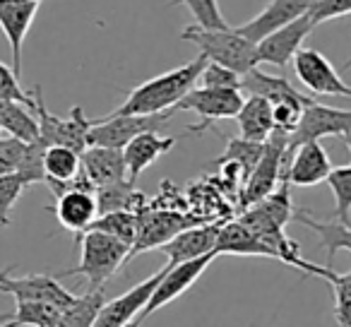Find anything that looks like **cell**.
Instances as JSON below:
<instances>
[{
  "label": "cell",
  "instance_id": "4316f807",
  "mask_svg": "<svg viewBox=\"0 0 351 327\" xmlns=\"http://www.w3.org/2000/svg\"><path fill=\"white\" fill-rule=\"evenodd\" d=\"M94 195H97V207L99 215L104 212H113V210H135L140 212L147 205L145 193L135 191V183L118 181V183H108V186L94 188Z\"/></svg>",
  "mask_w": 351,
  "mask_h": 327
},
{
  "label": "cell",
  "instance_id": "f1b7e54d",
  "mask_svg": "<svg viewBox=\"0 0 351 327\" xmlns=\"http://www.w3.org/2000/svg\"><path fill=\"white\" fill-rule=\"evenodd\" d=\"M104 303H106L104 289H87L82 296H75L60 311L58 327H92Z\"/></svg>",
  "mask_w": 351,
  "mask_h": 327
},
{
  "label": "cell",
  "instance_id": "2e32d148",
  "mask_svg": "<svg viewBox=\"0 0 351 327\" xmlns=\"http://www.w3.org/2000/svg\"><path fill=\"white\" fill-rule=\"evenodd\" d=\"M164 269L166 267L156 269L154 274H149L145 282H140L137 287H132L130 291L121 293V296H116V298H111V301L104 303L92 327H123L125 322L140 317V313L145 311L147 301H149L152 291H154L156 284H159Z\"/></svg>",
  "mask_w": 351,
  "mask_h": 327
},
{
  "label": "cell",
  "instance_id": "52a82bcc",
  "mask_svg": "<svg viewBox=\"0 0 351 327\" xmlns=\"http://www.w3.org/2000/svg\"><path fill=\"white\" fill-rule=\"evenodd\" d=\"M173 108L161 113H149V116H104L92 121L87 135V147L99 145V147H116L123 149L132 137H137L140 132H159L164 125H169V121L173 118Z\"/></svg>",
  "mask_w": 351,
  "mask_h": 327
},
{
  "label": "cell",
  "instance_id": "e575fe53",
  "mask_svg": "<svg viewBox=\"0 0 351 327\" xmlns=\"http://www.w3.org/2000/svg\"><path fill=\"white\" fill-rule=\"evenodd\" d=\"M263 147L265 142H253V140H245V137H229V142H226V149L221 156H217V159H231V161H239L241 167H243V171L250 176V171H253V167L258 164L260 154H263ZM248 181V178H245Z\"/></svg>",
  "mask_w": 351,
  "mask_h": 327
},
{
  "label": "cell",
  "instance_id": "f546056e",
  "mask_svg": "<svg viewBox=\"0 0 351 327\" xmlns=\"http://www.w3.org/2000/svg\"><path fill=\"white\" fill-rule=\"evenodd\" d=\"M60 311L63 308L49 301H15V313L8 320H12L17 327H58Z\"/></svg>",
  "mask_w": 351,
  "mask_h": 327
},
{
  "label": "cell",
  "instance_id": "60d3db41",
  "mask_svg": "<svg viewBox=\"0 0 351 327\" xmlns=\"http://www.w3.org/2000/svg\"><path fill=\"white\" fill-rule=\"evenodd\" d=\"M25 152H27L25 140H17V137H12V135L0 137V176L17 173L22 159H25Z\"/></svg>",
  "mask_w": 351,
  "mask_h": 327
},
{
  "label": "cell",
  "instance_id": "ffe728a7",
  "mask_svg": "<svg viewBox=\"0 0 351 327\" xmlns=\"http://www.w3.org/2000/svg\"><path fill=\"white\" fill-rule=\"evenodd\" d=\"M176 147V137L159 135V132H140L137 137H132L125 147H123V159H125V173L128 181L137 183L142 171L154 164L156 159H161L164 154H169Z\"/></svg>",
  "mask_w": 351,
  "mask_h": 327
},
{
  "label": "cell",
  "instance_id": "1f68e13d",
  "mask_svg": "<svg viewBox=\"0 0 351 327\" xmlns=\"http://www.w3.org/2000/svg\"><path fill=\"white\" fill-rule=\"evenodd\" d=\"M325 183L335 195V219L341 224H351V164L332 167Z\"/></svg>",
  "mask_w": 351,
  "mask_h": 327
},
{
  "label": "cell",
  "instance_id": "30bf717a",
  "mask_svg": "<svg viewBox=\"0 0 351 327\" xmlns=\"http://www.w3.org/2000/svg\"><path fill=\"white\" fill-rule=\"evenodd\" d=\"M193 224H200V219H197V217L181 215V212H176V210H147V207H142L140 226H137V236H135V241H132L128 263H130L132 258H137L140 253L161 248V245L173 239L178 231L188 229V226H193Z\"/></svg>",
  "mask_w": 351,
  "mask_h": 327
},
{
  "label": "cell",
  "instance_id": "8d00e7d4",
  "mask_svg": "<svg viewBox=\"0 0 351 327\" xmlns=\"http://www.w3.org/2000/svg\"><path fill=\"white\" fill-rule=\"evenodd\" d=\"M44 152L46 145H41L39 140L34 142H27V152H25V159H22L20 169L17 173L22 176V181L27 186H34V183H44Z\"/></svg>",
  "mask_w": 351,
  "mask_h": 327
},
{
  "label": "cell",
  "instance_id": "8992f818",
  "mask_svg": "<svg viewBox=\"0 0 351 327\" xmlns=\"http://www.w3.org/2000/svg\"><path fill=\"white\" fill-rule=\"evenodd\" d=\"M243 92L241 89H221V87H193L181 101L176 104V111H193L200 116L197 125H191V135H202L212 123L236 118L239 108L243 106Z\"/></svg>",
  "mask_w": 351,
  "mask_h": 327
},
{
  "label": "cell",
  "instance_id": "8fae6325",
  "mask_svg": "<svg viewBox=\"0 0 351 327\" xmlns=\"http://www.w3.org/2000/svg\"><path fill=\"white\" fill-rule=\"evenodd\" d=\"M293 73H296L298 82L313 94H322V97H349L351 87L341 80V75L335 70V65L315 49H301L291 60Z\"/></svg>",
  "mask_w": 351,
  "mask_h": 327
},
{
  "label": "cell",
  "instance_id": "f6af8a7d",
  "mask_svg": "<svg viewBox=\"0 0 351 327\" xmlns=\"http://www.w3.org/2000/svg\"><path fill=\"white\" fill-rule=\"evenodd\" d=\"M0 327H17V325L12 320H5V322H0Z\"/></svg>",
  "mask_w": 351,
  "mask_h": 327
},
{
  "label": "cell",
  "instance_id": "4dcf8cb0",
  "mask_svg": "<svg viewBox=\"0 0 351 327\" xmlns=\"http://www.w3.org/2000/svg\"><path fill=\"white\" fill-rule=\"evenodd\" d=\"M137 226H140V212L135 210H113V212H104L97 219L92 221L89 229L104 231L108 236H116L123 243H128L132 248V241L137 236Z\"/></svg>",
  "mask_w": 351,
  "mask_h": 327
},
{
  "label": "cell",
  "instance_id": "836d02e7",
  "mask_svg": "<svg viewBox=\"0 0 351 327\" xmlns=\"http://www.w3.org/2000/svg\"><path fill=\"white\" fill-rule=\"evenodd\" d=\"M171 5H186L193 12L197 27L205 29H226L231 27L219 10V0H171Z\"/></svg>",
  "mask_w": 351,
  "mask_h": 327
},
{
  "label": "cell",
  "instance_id": "7c38bea8",
  "mask_svg": "<svg viewBox=\"0 0 351 327\" xmlns=\"http://www.w3.org/2000/svg\"><path fill=\"white\" fill-rule=\"evenodd\" d=\"M49 210L53 212L58 224L63 226L65 231H73L75 239H80V236L92 226V221L99 217L94 186L82 173L77 186H70L68 191L56 195V205L49 207Z\"/></svg>",
  "mask_w": 351,
  "mask_h": 327
},
{
  "label": "cell",
  "instance_id": "5bb4252c",
  "mask_svg": "<svg viewBox=\"0 0 351 327\" xmlns=\"http://www.w3.org/2000/svg\"><path fill=\"white\" fill-rule=\"evenodd\" d=\"M332 171V161L327 156L320 140L303 142V145L287 149V169H284V181L296 188L320 186L327 181Z\"/></svg>",
  "mask_w": 351,
  "mask_h": 327
},
{
  "label": "cell",
  "instance_id": "b9f144b4",
  "mask_svg": "<svg viewBox=\"0 0 351 327\" xmlns=\"http://www.w3.org/2000/svg\"><path fill=\"white\" fill-rule=\"evenodd\" d=\"M123 327H142V320H130V322H125Z\"/></svg>",
  "mask_w": 351,
  "mask_h": 327
},
{
  "label": "cell",
  "instance_id": "7a4b0ae2",
  "mask_svg": "<svg viewBox=\"0 0 351 327\" xmlns=\"http://www.w3.org/2000/svg\"><path fill=\"white\" fill-rule=\"evenodd\" d=\"M77 243L80 263L73 269H63L58 279L84 277L87 289H101L130 258V245L97 229H87L77 239Z\"/></svg>",
  "mask_w": 351,
  "mask_h": 327
},
{
  "label": "cell",
  "instance_id": "484cf974",
  "mask_svg": "<svg viewBox=\"0 0 351 327\" xmlns=\"http://www.w3.org/2000/svg\"><path fill=\"white\" fill-rule=\"evenodd\" d=\"M217 255H263V258H274L272 250L265 241H260L243 221H229L219 226L215 245Z\"/></svg>",
  "mask_w": 351,
  "mask_h": 327
},
{
  "label": "cell",
  "instance_id": "6da1fadb",
  "mask_svg": "<svg viewBox=\"0 0 351 327\" xmlns=\"http://www.w3.org/2000/svg\"><path fill=\"white\" fill-rule=\"evenodd\" d=\"M205 63L207 58L200 53L195 60L181 65V68H173L169 73H161L147 82L137 84L135 89L128 92L125 101L108 116H149V113L171 111V108L176 111V104L197 84Z\"/></svg>",
  "mask_w": 351,
  "mask_h": 327
},
{
  "label": "cell",
  "instance_id": "603a6c76",
  "mask_svg": "<svg viewBox=\"0 0 351 327\" xmlns=\"http://www.w3.org/2000/svg\"><path fill=\"white\" fill-rule=\"evenodd\" d=\"M291 221H298V224H303L306 229H311L317 236L322 250H325L327 267H332L335 255L339 250H349L351 253V224H341L335 217H330V219H315L308 210H293Z\"/></svg>",
  "mask_w": 351,
  "mask_h": 327
},
{
  "label": "cell",
  "instance_id": "5b68a950",
  "mask_svg": "<svg viewBox=\"0 0 351 327\" xmlns=\"http://www.w3.org/2000/svg\"><path fill=\"white\" fill-rule=\"evenodd\" d=\"M287 147L289 135L287 132L272 130V135L265 140L263 154L258 164L250 171L243 191H241V210L255 205L258 200L267 197L279 183L284 181V169H287Z\"/></svg>",
  "mask_w": 351,
  "mask_h": 327
},
{
  "label": "cell",
  "instance_id": "7402d4cb",
  "mask_svg": "<svg viewBox=\"0 0 351 327\" xmlns=\"http://www.w3.org/2000/svg\"><path fill=\"white\" fill-rule=\"evenodd\" d=\"M82 171L80 152L63 145H51L44 152V183L53 195H60L70 186H77V176Z\"/></svg>",
  "mask_w": 351,
  "mask_h": 327
},
{
  "label": "cell",
  "instance_id": "9c48e42d",
  "mask_svg": "<svg viewBox=\"0 0 351 327\" xmlns=\"http://www.w3.org/2000/svg\"><path fill=\"white\" fill-rule=\"evenodd\" d=\"M217 258V253H207L202 258L188 260V263H178V265H164V274H161L159 284L152 291L149 301H147L145 311L140 313V320L149 317L152 313H156L159 308H166L171 301H176L178 296L188 291L197 279L205 274V269L210 267V263Z\"/></svg>",
  "mask_w": 351,
  "mask_h": 327
},
{
  "label": "cell",
  "instance_id": "7bdbcfd3",
  "mask_svg": "<svg viewBox=\"0 0 351 327\" xmlns=\"http://www.w3.org/2000/svg\"><path fill=\"white\" fill-rule=\"evenodd\" d=\"M344 140V145H346V149H349V156H351V135H346V137H341Z\"/></svg>",
  "mask_w": 351,
  "mask_h": 327
},
{
  "label": "cell",
  "instance_id": "d4e9b609",
  "mask_svg": "<svg viewBox=\"0 0 351 327\" xmlns=\"http://www.w3.org/2000/svg\"><path fill=\"white\" fill-rule=\"evenodd\" d=\"M241 92L258 94L265 97L269 104L277 101H308L311 97L301 94L287 77H277V75H267L263 70L253 68L245 75H241Z\"/></svg>",
  "mask_w": 351,
  "mask_h": 327
},
{
  "label": "cell",
  "instance_id": "44dd1931",
  "mask_svg": "<svg viewBox=\"0 0 351 327\" xmlns=\"http://www.w3.org/2000/svg\"><path fill=\"white\" fill-rule=\"evenodd\" d=\"M82 161V173L94 188L108 186V183L125 181V159H123V149L116 147H99L89 145L87 149L80 154Z\"/></svg>",
  "mask_w": 351,
  "mask_h": 327
},
{
  "label": "cell",
  "instance_id": "3957f363",
  "mask_svg": "<svg viewBox=\"0 0 351 327\" xmlns=\"http://www.w3.org/2000/svg\"><path fill=\"white\" fill-rule=\"evenodd\" d=\"M181 39L197 46L202 56L212 63L231 68L234 73L245 75L248 70L258 68V46L248 41L243 34L226 27V29H205V27L191 25L181 32Z\"/></svg>",
  "mask_w": 351,
  "mask_h": 327
},
{
  "label": "cell",
  "instance_id": "e0dca14e",
  "mask_svg": "<svg viewBox=\"0 0 351 327\" xmlns=\"http://www.w3.org/2000/svg\"><path fill=\"white\" fill-rule=\"evenodd\" d=\"M221 221H200L188 229L178 231L171 241L161 245V253L166 255V265L188 263V260L202 258L207 253H217V236H219Z\"/></svg>",
  "mask_w": 351,
  "mask_h": 327
},
{
  "label": "cell",
  "instance_id": "d6a6232c",
  "mask_svg": "<svg viewBox=\"0 0 351 327\" xmlns=\"http://www.w3.org/2000/svg\"><path fill=\"white\" fill-rule=\"evenodd\" d=\"M325 282L332 287L337 325L351 327V269L349 272H335V269H330Z\"/></svg>",
  "mask_w": 351,
  "mask_h": 327
},
{
  "label": "cell",
  "instance_id": "cb8c5ba5",
  "mask_svg": "<svg viewBox=\"0 0 351 327\" xmlns=\"http://www.w3.org/2000/svg\"><path fill=\"white\" fill-rule=\"evenodd\" d=\"M236 123H239L241 137L253 140V142H265L274 130L272 104L265 97L248 94V97L243 99V106L236 113Z\"/></svg>",
  "mask_w": 351,
  "mask_h": 327
},
{
  "label": "cell",
  "instance_id": "ac0fdd59",
  "mask_svg": "<svg viewBox=\"0 0 351 327\" xmlns=\"http://www.w3.org/2000/svg\"><path fill=\"white\" fill-rule=\"evenodd\" d=\"M36 12H39V3H5V0H0V29L10 44L12 70L17 77H22V49H25V39L29 34Z\"/></svg>",
  "mask_w": 351,
  "mask_h": 327
},
{
  "label": "cell",
  "instance_id": "74e56055",
  "mask_svg": "<svg viewBox=\"0 0 351 327\" xmlns=\"http://www.w3.org/2000/svg\"><path fill=\"white\" fill-rule=\"evenodd\" d=\"M197 82L202 87H221V89H241V75L234 73L231 68H224L219 63H212L207 60L205 68H202Z\"/></svg>",
  "mask_w": 351,
  "mask_h": 327
},
{
  "label": "cell",
  "instance_id": "d6986e66",
  "mask_svg": "<svg viewBox=\"0 0 351 327\" xmlns=\"http://www.w3.org/2000/svg\"><path fill=\"white\" fill-rule=\"evenodd\" d=\"M308 3H311V0H272L269 5H265V10L260 12V15H255L253 20H248L245 25L236 27V32L243 34L248 41H253V44H258V41H263L267 34L277 32L279 27L289 25V22L306 15Z\"/></svg>",
  "mask_w": 351,
  "mask_h": 327
},
{
  "label": "cell",
  "instance_id": "ba28073f",
  "mask_svg": "<svg viewBox=\"0 0 351 327\" xmlns=\"http://www.w3.org/2000/svg\"><path fill=\"white\" fill-rule=\"evenodd\" d=\"M351 135V111L349 108H335L325 106V104L308 101L303 106L301 121L293 128V132L289 135V147L303 145L311 140H322V137H346Z\"/></svg>",
  "mask_w": 351,
  "mask_h": 327
},
{
  "label": "cell",
  "instance_id": "83f0119b",
  "mask_svg": "<svg viewBox=\"0 0 351 327\" xmlns=\"http://www.w3.org/2000/svg\"><path fill=\"white\" fill-rule=\"evenodd\" d=\"M0 130H5L8 135L17 137V140L34 142L39 137V123H36L34 113L29 111V106L0 99Z\"/></svg>",
  "mask_w": 351,
  "mask_h": 327
},
{
  "label": "cell",
  "instance_id": "4fadbf2b",
  "mask_svg": "<svg viewBox=\"0 0 351 327\" xmlns=\"http://www.w3.org/2000/svg\"><path fill=\"white\" fill-rule=\"evenodd\" d=\"M10 269L12 267H0V293H8L15 301H49L65 308L75 298V293H70L58 282V277H51V274L15 277Z\"/></svg>",
  "mask_w": 351,
  "mask_h": 327
},
{
  "label": "cell",
  "instance_id": "9a60e30c",
  "mask_svg": "<svg viewBox=\"0 0 351 327\" xmlns=\"http://www.w3.org/2000/svg\"><path fill=\"white\" fill-rule=\"evenodd\" d=\"M315 29V25L311 22V17L301 15L298 20L289 22V25L279 27L277 32L267 34L263 41H258V60L260 63L277 65V68H287L293 60V56L303 49V41L311 32Z\"/></svg>",
  "mask_w": 351,
  "mask_h": 327
},
{
  "label": "cell",
  "instance_id": "f35d334b",
  "mask_svg": "<svg viewBox=\"0 0 351 327\" xmlns=\"http://www.w3.org/2000/svg\"><path fill=\"white\" fill-rule=\"evenodd\" d=\"M0 99H8V101H20L25 106H34V97L27 94L20 84V77L15 75L12 65H5L0 60Z\"/></svg>",
  "mask_w": 351,
  "mask_h": 327
},
{
  "label": "cell",
  "instance_id": "277c9868",
  "mask_svg": "<svg viewBox=\"0 0 351 327\" xmlns=\"http://www.w3.org/2000/svg\"><path fill=\"white\" fill-rule=\"evenodd\" d=\"M32 97H34L32 111H34L36 123H39V137H36V140L46 147L63 145L82 154V152L87 149V135H89V128H92V121L84 116L82 106H75L68 118H58L46 108L39 84L34 87Z\"/></svg>",
  "mask_w": 351,
  "mask_h": 327
},
{
  "label": "cell",
  "instance_id": "ab89813d",
  "mask_svg": "<svg viewBox=\"0 0 351 327\" xmlns=\"http://www.w3.org/2000/svg\"><path fill=\"white\" fill-rule=\"evenodd\" d=\"M344 15H351V0H311L308 3V17L315 27Z\"/></svg>",
  "mask_w": 351,
  "mask_h": 327
},
{
  "label": "cell",
  "instance_id": "ee69618b",
  "mask_svg": "<svg viewBox=\"0 0 351 327\" xmlns=\"http://www.w3.org/2000/svg\"><path fill=\"white\" fill-rule=\"evenodd\" d=\"M5 3H41V0H5Z\"/></svg>",
  "mask_w": 351,
  "mask_h": 327
},
{
  "label": "cell",
  "instance_id": "d590c367",
  "mask_svg": "<svg viewBox=\"0 0 351 327\" xmlns=\"http://www.w3.org/2000/svg\"><path fill=\"white\" fill-rule=\"evenodd\" d=\"M25 188H29L22 181L20 173H5L0 176V229H5L10 224L12 207L17 205V200L22 197Z\"/></svg>",
  "mask_w": 351,
  "mask_h": 327
}]
</instances>
